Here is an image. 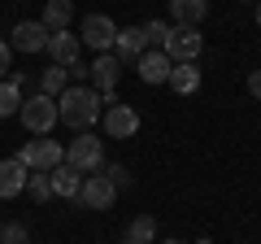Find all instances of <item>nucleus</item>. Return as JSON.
<instances>
[{
    "label": "nucleus",
    "instance_id": "obj_21",
    "mask_svg": "<svg viewBox=\"0 0 261 244\" xmlns=\"http://www.w3.org/2000/svg\"><path fill=\"white\" fill-rule=\"evenodd\" d=\"M65 87H70V75H65V66H48L44 75H39V92L53 96V101L65 92Z\"/></svg>",
    "mask_w": 261,
    "mask_h": 244
},
{
    "label": "nucleus",
    "instance_id": "obj_1",
    "mask_svg": "<svg viewBox=\"0 0 261 244\" xmlns=\"http://www.w3.org/2000/svg\"><path fill=\"white\" fill-rule=\"evenodd\" d=\"M100 113H105V101H100L96 87L70 83L61 96H57V118H61L74 135H79V131H92L96 122H100Z\"/></svg>",
    "mask_w": 261,
    "mask_h": 244
},
{
    "label": "nucleus",
    "instance_id": "obj_18",
    "mask_svg": "<svg viewBox=\"0 0 261 244\" xmlns=\"http://www.w3.org/2000/svg\"><path fill=\"white\" fill-rule=\"evenodd\" d=\"M39 22H44V31H70V22H74V0H44Z\"/></svg>",
    "mask_w": 261,
    "mask_h": 244
},
{
    "label": "nucleus",
    "instance_id": "obj_11",
    "mask_svg": "<svg viewBox=\"0 0 261 244\" xmlns=\"http://www.w3.org/2000/svg\"><path fill=\"white\" fill-rule=\"evenodd\" d=\"M79 48H83V44H79V35H74V31H48L44 53L53 57V66H65V70H70V66H79Z\"/></svg>",
    "mask_w": 261,
    "mask_h": 244
},
{
    "label": "nucleus",
    "instance_id": "obj_15",
    "mask_svg": "<svg viewBox=\"0 0 261 244\" xmlns=\"http://www.w3.org/2000/svg\"><path fill=\"white\" fill-rule=\"evenodd\" d=\"M170 66H174V61H170L166 53H157V48H148V53H144L140 61H135V70H140V79H144L148 87L166 83V79H170Z\"/></svg>",
    "mask_w": 261,
    "mask_h": 244
},
{
    "label": "nucleus",
    "instance_id": "obj_10",
    "mask_svg": "<svg viewBox=\"0 0 261 244\" xmlns=\"http://www.w3.org/2000/svg\"><path fill=\"white\" fill-rule=\"evenodd\" d=\"M44 44H48V31H44L39 18H22L18 27L9 31V48L13 53H44Z\"/></svg>",
    "mask_w": 261,
    "mask_h": 244
},
{
    "label": "nucleus",
    "instance_id": "obj_13",
    "mask_svg": "<svg viewBox=\"0 0 261 244\" xmlns=\"http://www.w3.org/2000/svg\"><path fill=\"white\" fill-rule=\"evenodd\" d=\"M27 175H31V170L22 166L18 157H5V161H0V201L22 197V192H27Z\"/></svg>",
    "mask_w": 261,
    "mask_h": 244
},
{
    "label": "nucleus",
    "instance_id": "obj_7",
    "mask_svg": "<svg viewBox=\"0 0 261 244\" xmlns=\"http://www.w3.org/2000/svg\"><path fill=\"white\" fill-rule=\"evenodd\" d=\"M87 79L96 83L100 101H105V105H113V92H118V79H122V61H118L113 53H100L92 66H87Z\"/></svg>",
    "mask_w": 261,
    "mask_h": 244
},
{
    "label": "nucleus",
    "instance_id": "obj_24",
    "mask_svg": "<svg viewBox=\"0 0 261 244\" xmlns=\"http://www.w3.org/2000/svg\"><path fill=\"white\" fill-rule=\"evenodd\" d=\"M27 240H31L27 223H5L0 227V244H27Z\"/></svg>",
    "mask_w": 261,
    "mask_h": 244
},
{
    "label": "nucleus",
    "instance_id": "obj_2",
    "mask_svg": "<svg viewBox=\"0 0 261 244\" xmlns=\"http://www.w3.org/2000/svg\"><path fill=\"white\" fill-rule=\"evenodd\" d=\"M65 166H74L79 175H96L105 170V140L92 131H79L74 140L65 144Z\"/></svg>",
    "mask_w": 261,
    "mask_h": 244
},
{
    "label": "nucleus",
    "instance_id": "obj_22",
    "mask_svg": "<svg viewBox=\"0 0 261 244\" xmlns=\"http://www.w3.org/2000/svg\"><path fill=\"white\" fill-rule=\"evenodd\" d=\"M27 197L35 201V205L53 201V183H48V170H31V175H27Z\"/></svg>",
    "mask_w": 261,
    "mask_h": 244
},
{
    "label": "nucleus",
    "instance_id": "obj_26",
    "mask_svg": "<svg viewBox=\"0 0 261 244\" xmlns=\"http://www.w3.org/2000/svg\"><path fill=\"white\" fill-rule=\"evenodd\" d=\"M9 70H13V48H9V39H0V83L9 79Z\"/></svg>",
    "mask_w": 261,
    "mask_h": 244
},
{
    "label": "nucleus",
    "instance_id": "obj_31",
    "mask_svg": "<svg viewBox=\"0 0 261 244\" xmlns=\"http://www.w3.org/2000/svg\"><path fill=\"white\" fill-rule=\"evenodd\" d=\"M244 5H257V0H244Z\"/></svg>",
    "mask_w": 261,
    "mask_h": 244
},
{
    "label": "nucleus",
    "instance_id": "obj_9",
    "mask_svg": "<svg viewBox=\"0 0 261 244\" xmlns=\"http://www.w3.org/2000/svg\"><path fill=\"white\" fill-rule=\"evenodd\" d=\"M118 201V188H113L109 175H87L83 179V192H79V205L83 209H113Z\"/></svg>",
    "mask_w": 261,
    "mask_h": 244
},
{
    "label": "nucleus",
    "instance_id": "obj_29",
    "mask_svg": "<svg viewBox=\"0 0 261 244\" xmlns=\"http://www.w3.org/2000/svg\"><path fill=\"white\" fill-rule=\"evenodd\" d=\"M196 244H214V240H196Z\"/></svg>",
    "mask_w": 261,
    "mask_h": 244
},
{
    "label": "nucleus",
    "instance_id": "obj_6",
    "mask_svg": "<svg viewBox=\"0 0 261 244\" xmlns=\"http://www.w3.org/2000/svg\"><path fill=\"white\" fill-rule=\"evenodd\" d=\"M161 53L170 61H196L205 53V35H200V27H170V39H166Z\"/></svg>",
    "mask_w": 261,
    "mask_h": 244
},
{
    "label": "nucleus",
    "instance_id": "obj_16",
    "mask_svg": "<svg viewBox=\"0 0 261 244\" xmlns=\"http://www.w3.org/2000/svg\"><path fill=\"white\" fill-rule=\"evenodd\" d=\"M170 5V27H200L209 13V0H166Z\"/></svg>",
    "mask_w": 261,
    "mask_h": 244
},
{
    "label": "nucleus",
    "instance_id": "obj_8",
    "mask_svg": "<svg viewBox=\"0 0 261 244\" xmlns=\"http://www.w3.org/2000/svg\"><path fill=\"white\" fill-rule=\"evenodd\" d=\"M100 127H105V135L109 140H130V135L140 131V113L130 109V105H105V113H100Z\"/></svg>",
    "mask_w": 261,
    "mask_h": 244
},
{
    "label": "nucleus",
    "instance_id": "obj_25",
    "mask_svg": "<svg viewBox=\"0 0 261 244\" xmlns=\"http://www.w3.org/2000/svg\"><path fill=\"white\" fill-rule=\"evenodd\" d=\"M105 175L113 179V188H126V183H130V170L122 166V161H113V166H105Z\"/></svg>",
    "mask_w": 261,
    "mask_h": 244
},
{
    "label": "nucleus",
    "instance_id": "obj_27",
    "mask_svg": "<svg viewBox=\"0 0 261 244\" xmlns=\"http://www.w3.org/2000/svg\"><path fill=\"white\" fill-rule=\"evenodd\" d=\"M248 96H252V101H261V70H252V75H248Z\"/></svg>",
    "mask_w": 261,
    "mask_h": 244
},
{
    "label": "nucleus",
    "instance_id": "obj_28",
    "mask_svg": "<svg viewBox=\"0 0 261 244\" xmlns=\"http://www.w3.org/2000/svg\"><path fill=\"white\" fill-rule=\"evenodd\" d=\"M257 27H261V0H257Z\"/></svg>",
    "mask_w": 261,
    "mask_h": 244
},
{
    "label": "nucleus",
    "instance_id": "obj_3",
    "mask_svg": "<svg viewBox=\"0 0 261 244\" xmlns=\"http://www.w3.org/2000/svg\"><path fill=\"white\" fill-rule=\"evenodd\" d=\"M18 118H22V127H27L31 135H48L57 127V101L53 96H44V92H35V96H22V109H18Z\"/></svg>",
    "mask_w": 261,
    "mask_h": 244
},
{
    "label": "nucleus",
    "instance_id": "obj_20",
    "mask_svg": "<svg viewBox=\"0 0 261 244\" xmlns=\"http://www.w3.org/2000/svg\"><path fill=\"white\" fill-rule=\"evenodd\" d=\"M140 35H144V53L148 48H166V39H170V22H161V18H148V22H140Z\"/></svg>",
    "mask_w": 261,
    "mask_h": 244
},
{
    "label": "nucleus",
    "instance_id": "obj_5",
    "mask_svg": "<svg viewBox=\"0 0 261 244\" xmlns=\"http://www.w3.org/2000/svg\"><path fill=\"white\" fill-rule=\"evenodd\" d=\"M18 161H22L27 170H53V166H61V161H65V149H61L57 140H48V135H35V140L22 144Z\"/></svg>",
    "mask_w": 261,
    "mask_h": 244
},
{
    "label": "nucleus",
    "instance_id": "obj_30",
    "mask_svg": "<svg viewBox=\"0 0 261 244\" xmlns=\"http://www.w3.org/2000/svg\"><path fill=\"white\" fill-rule=\"evenodd\" d=\"M166 244H183V240H166Z\"/></svg>",
    "mask_w": 261,
    "mask_h": 244
},
{
    "label": "nucleus",
    "instance_id": "obj_32",
    "mask_svg": "<svg viewBox=\"0 0 261 244\" xmlns=\"http://www.w3.org/2000/svg\"><path fill=\"white\" fill-rule=\"evenodd\" d=\"M122 244H135V240H122Z\"/></svg>",
    "mask_w": 261,
    "mask_h": 244
},
{
    "label": "nucleus",
    "instance_id": "obj_17",
    "mask_svg": "<svg viewBox=\"0 0 261 244\" xmlns=\"http://www.w3.org/2000/svg\"><path fill=\"white\" fill-rule=\"evenodd\" d=\"M166 83L174 87L178 96L200 92V66H196V61H174V66H170V79H166Z\"/></svg>",
    "mask_w": 261,
    "mask_h": 244
},
{
    "label": "nucleus",
    "instance_id": "obj_14",
    "mask_svg": "<svg viewBox=\"0 0 261 244\" xmlns=\"http://www.w3.org/2000/svg\"><path fill=\"white\" fill-rule=\"evenodd\" d=\"M113 57H118L122 66H135L144 57V35L140 27H118V39H113Z\"/></svg>",
    "mask_w": 261,
    "mask_h": 244
},
{
    "label": "nucleus",
    "instance_id": "obj_23",
    "mask_svg": "<svg viewBox=\"0 0 261 244\" xmlns=\"http://www.w3.org/2000/svg\"><path fill=\"white\" fill-rule=\"evenodd\" d=\"M126 240H135V244H152V240H157V218H152V214H140L135 223H130Z\"/></svg>",
    "mask_w": 261,
    "mask_h": 244
},
{
    "label": "nucleus",
    "instance_id": "obj_4",
    "mask_svg": "<svg viewBox=\"0 0 261 244\" xmlns=\"http://www.w3.org/2000/svg\"><path fill=\"white\" fill-rule=\"evenodd\" d=\"M113 39H118V22L109 13H87L79 22V44L96 48V53H113Z\"/></svg>",
    "mask_w": 261,
    "mask_h": 244
},
{
    "label": "nucleus",
    "instance_id": "obj_12",
    "mask_svg": "<svg viewBox=\"0 0 261 244\" xmlns=\"http://www.w3.org/2000/svg\"><path fill=\"white\" fill-rule=\"evenodd\" d=\"M48 183H53V197H61V201H79V192H83V175L74 166H65V161L48 170Z\"/></svg>",
    "mask_w": 261,
    "mask_h": 244
},
{
    "label": "nucleus",
    "instance_id": "obj_19",
    "mask_svg": "<svg viewBox=\"0 0 261 244\" xmlns=\"http://www.w3.org/2000/svg\"><path fill=\"white\" fill-rule=\"evenodd\" d=\"M31 83V75H9L5 83H0V118H9V113H18L22 109V87Z\"/></svg>",
    "mask_w": 261,
    "mask_h": 244
}]
</instances>
